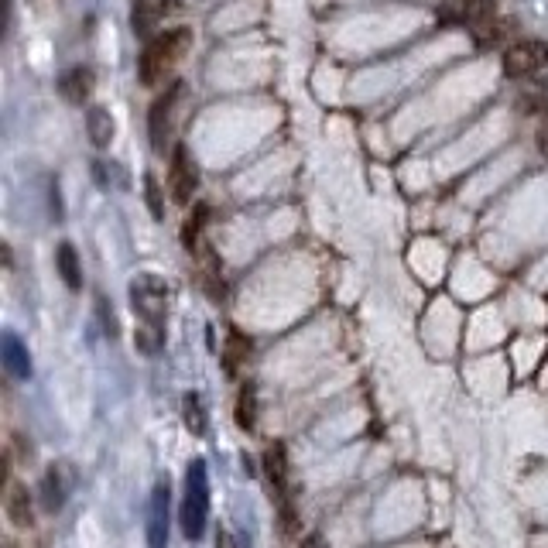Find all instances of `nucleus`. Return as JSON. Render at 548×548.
I'll return each instance as SVG.
<instances>
[{"instance_id": "1", "label": "nucleus", "mask_w": 548, "mask_h": 548, "mask_svg": "<svg viewBox=\"0 0 548 548\" xmlns=\"http://www.w3.org/2000/svg\"><path fill=\"white\" fill-rule=\"evenodd\" d=\"M192 48V31L189 28H172L161 31V35L151 38L141 52V62H137V76H141L144 86H165V79L172 76V69L182 62V55Z\"/></svg>"}, {"instance_id": "2", "label": "nucleus", "mask_w": 548, "mask_h": 548, "mask_svg": "<svg viewBox=\"0 0 548 548\" xmlns=\"http://www.w3.org/2000/svg\"><path fill=\"white\" fill-rule=\"evenodd\" d=\"M442 24H463V28H470L473 35H477L480 45H497L507 31L497 0H463V4H449L446 11H442Z\"/></svg>"}, {"instance_id": "3", "label": "nucleus", "mask_w": 548, "mask_h": 548, "mask_svg": "<svg viewBox=\"0 0 548 548\" xmlns=\"http://www.w3.org/2000/svg\"><path fill=\"white\" fill-rule=\"evenodd\" d=\"M179 521L189 542H199L206 535L209 521V473L203 459H192L189 470H185V497L179 507Z\"/></svg>"}, {"instance_id": "4", "label": "nucleus", "mask_w": 548, "mask_h": 548, "mask_svg": "<svg viewBox=\"0 0 548 548\" xmlns=\"http://www.w3.org/2000/svg\"><path fill=\"white\" fill-rule=\"evenodd\" d=\"M131 305L141 319V326H158L165 329L168 316V281L158 274H137L131 281Z\"/></svg>"}, {"instance_id": "5", "label": "nucleus", "mask_w": 548, "mask_h": 548, "mask_svg": "<svg viewBox=\"0 0 548 548\" xmlns=\"http://www.w3.org/2000/svg\"><path fill=\"white\" fill-rule=\"evenodd\" d=\"M168 525H172V483L161 477L148 497V514H144V535L148 548H168Z\"/></svg>"}, {"instance_id": "6", "label": "nucleus", "mask_w": 548, "mask_h": 548, "mask_svg": "<svg viewBox=\"0 0 548 548\" xmlns=\"http://www.w3.org/2000/svg\"><path fill=\"white\" fill-rule=\"evenodd\" d=\"M548 69V45L535 38H521L504 52V72L511 79H531Z\"/></svg>"}, {"instance_id": "7", "label": "nucleus", "mask_w": 548, "mask_h": 548, "mask_svg": "<svg viewBox=\"0 0 548 548\" xmlns=\"http://www.w3.org/2000/svg\"><path fill=\"white\" fill-rule=\"evenodd\" d=\"M72 487H76V473H72L69 463H55L45 470L42 483H38V501H42V511L59 514L66 507Z\"/></svg>"}, {"instance_id": "8", "label": "nucleus", "mask_w": 548, "mask_h": 548, "mask_svg": "<svg viewBox=\"0 0 548 548\" xmlns=\"http://www.w3.org/2000/svg\"><path fill=\"white\" fill-rule=\"evenodd\" d=\"M196 185H199L196 161H192L189 151H185L182 144H179V148L172 151V172H168V189H172V199L179 206H189Z\"/></svg>"}, {"instance_id": "9", "label": "nucleus", "mask_w": 548, "mask_h": 548, "mask_svg": "<svg viewBox=\"0 0 548 548\" xmlns=\"http://www.w3.org/2000/svg\"><path fill=\"white\" fill-rule=\"evenodd\" d=\"M179 90H182V86H168V90L161 93L155 103H151L148 131H151V148H155L158 155L165 151V144H168V127H172V107H175V100H179Z\"/></svg>"}, {"instance_id": "10", "label": "nucleus", "mask_w": 548, "mask_h": 548, "mask_svg": "<svg viewBox=\"0 0 548 548\" xmlns=\"http://www.w3.org/2000/svg\"><path fill=\"white\" fill-rule=\"evenodd\" d=\"M175 7H179V0H134V14H131L134 35L151 38L158 24L165 21Z\"/></svg>"}, {"instance_id": "11", "label": "nucleus", "mask_w": 548, "mask_h": 548, "mask_svg": "<svg viewBox=\"0 0 548 548\" xmlns=\"http://www.w3.org/2000/svg\"><path fill=\"white\" fill-rule=\"evenodd\" d=\"M4 507H7V521H11L14 528L28 531L31 525H35V501H31V494H28L24 483H7Z\"/></svg>"}, {"instance_id": "12", "label": "nucleus", "mask_w": 548, "mask_h": 548, "mask_svg": "<svg viewBox=\"0 0 548 548\" xmlns=\"http://www.w3.org/2000/svg\"><path fill=\"white\" fill-rule=\"evenodd\" d=\"M0 360H4V370L14 377V381H28L31 377L28 346H24L14 333H4V340H0Z\"/></svg>"}, {"instance_id": "13", "label": "nucleus", "mask_w": 548, "mask_h": 548, "mask_svg": "<svg viewBox=\"0 0 548 548\" xmlns=\"http://www.w3.org/2000/svg\"><path fill=\"white\" fill-rule=\"evenodd\" d=\"M264 473H268V483L271 490L281 497V501H288L285 490H288V456H285V446L281 442H271L268 449H264Z\"/></svg>"}, {"instance_id": "14", "label": "nucleus", "mask_w": 548, "mask_h": 548, "mask_svg": "<svg viewBox=\"0 0 548 548\" xmlns=\"http://www.w3.org/2000/svg\"><path fill=\"white\" fill-rule=\"evenodd\" d=\"M59 90H62V96H66L69 103H86V100H90V93H93V72L83 69V66L62 72Z\"/></svg>"}, {"instance_id": "15", "label": "nucleus", "mask_w": 548, "mask_h": 548, "mask_svg": "<svg viewBox=\"0 0 548 548\" xmlns=\"http://www.w3.org/2000/svg\"><path fill=\"white\" fill-rule=\"evenodd\" d=\"M55 268H59V278L66 281L69 292H79V288H83V264H79V254L72 244H59V251H55Z\"/></svg>"}, {"instance_id": "16", "label": "nucleus", "mask_w": 548, "mask_h": 548, "mask_svg": "<svg viewBox=\"0 0 548 548\" xmlns=\"http://www.w3.org/2000/svg\"><path fill=\"white\" fill-rule=\"evenodd\" d=\"M86 131H90V141L96 148H110V141H114V117H110L107 107H93L90 117H86Z\"/></svg>"}, {"instance_id": "17", "label": "nucleus", "mask_w": 548, "mask_h": 548, "mask_svg": "<svg viewBox=\"0 0 548 548\" xmlns=\"http://www.w3.org/2000/svg\"><path fill=\"white\" fill-rule=\"evenodd\" d=\"M182 422H185V429H189L192 435H199V439L209 432V418H206L203 398H199L196 391H189L182 398Z\"/></svg>"}, {"instance_id": "18", "label": "nucleus", "mask_w": 548, "mask_h": 548, "mask_svg": "<svg viewBox=\"0 0 548 548\" xmlns=\"http://www.w3.org/2000/svg\"><path fill=\"white\" fill-rule=\"evenodd\" d=\"M237 425L244 432H254V425H257V391H254V384H244L237 394Z\"/></svg>"}, {"instance_id": "19", "label": "nucleus", "mask_w": 548, "mask_h": 548, "mask_svg": "<svg viewBox=\"0 0 548 548\" xmlns=\"http://www.w3.org/2000/svg\"><path fill=\"white\" fill-rule=\"evenodd\" d=\"M134 343H137V350H141L144 357H155L161 346H165V329H158V326H137Z\"/></svg>"}, {"instance_id": "20", "label": "nucleus", "mask_w": 548, "mask_h": 548, "mask_svg": "<svg viewBox=\"0 0 548 548\" xmlns=\"http://www.w3.org/2000/svg\"><path fill=\"white\" fill-rule=\"evenodd\" d=\"M251 357V340H244L240 333H230V343H227V370L230 377H237L240 364Z\"/></svg>"}, {"instance_id": "21", "label": "nucleus", "mask_w": 548, "mask_h": 548, "mask_svg": "<svg viewBox=\"0 0 548 548\" xmlns=\"http://www.w3.org/2000/svg\"><path fill=\"white\" fill-rule=\"evenodd\" d=\"M206 216H209V209L206 206H196V213L185 220V230H182V240H185V247H196L199 244V233H203V223H206Z\"/></svg>"}, {"instance_id": "22", "label": "nucleus", "mask_w": 548, "mask_h": 548, "mask_svg": "<svg viewBox=\"0 0 548 548\" xmlns=\"http://www.w3.org/2000/svg\"><path fill=\"white\" fill-rule=\"evenodd\" d=\"M144 192H148V209L155 220H165V203H161V185L155 172H144Z\"/></svg>"}, {"instance_id": "23", "label": "nucleus", "mask_w": 548, "mask_h": 548, "mask_svg": "<svg viewBox=\"0 0 548 548\" xmlns=\"http://www.w3.org/2000/svg\"><path fill=\"white\" fill-rule=\"evenodd\" d=\"M96 312H100V326H103V333L110 336V340H117V333H120V326H117V316H114V309L107 305V298H96Z\"/></svg>"}, {"instance_id": "24", "label": "nucleus", "mask_w": 548, "mask_h": 548, "mask_svg": "<svg viewBox=\"0 0 548 548\" xmlns=\"http://www.w3.org/2000/svg\"><path fill=\"white\" fill-rule=\"evenodd\" d=\"M216 548H240V545H237V538H233L227 528H220V531H216Z\"/></svg>"}, {"instance_id": "25", "label": "nucleus", "mask_w": 548, "mask_h": 548, "mask_svg": "<svg viewBox=\"0 0 548 548\" xmlns=\"http://www.w3.org/2000/svg\"><path fill=\"white\" fill-rule=\"evenodd\" d=\"M48 196H52V216H55V220H62V203H59V182H52V189H48Z\"/></svg>"}, {"instance_id": "26", "label": "nucleus", "mask_w": 548, "mask_h": 548, "mask_svg": "<svg viewBox=\"0 0 548 548\" xmlns=\"http://www.w3.org/2000/svg\"><path fill=\"white\" fill-rule=\"evenodd\" d=\"M298 548H326V538H322L319 531H312V535L302 538V545H298Z\"/></svg>"}, {"instance_id": "27", "label": "nucleus", "mask_w": 548, "mask_h": 548, "mask_svg": "<svg viewBox=\"0 0 548 548\" xmlns=\"http://www.w3.org/2000/svg\"><path fill=\"white\" fill-rule=\"evenodd\" d=\"M538 148L548 155V117L542 120V127H538Z\"/></svg>"}, {"instance_id": "28", "label": "nucleus", "mask_w": 548, "mask_h": 548, "mask_svg": "<svg viewBox=\"0 0 548 548\" xmlns=\"http://www.w3.org/2000/svg\"><path fill=\"white\" fill-rule=\"evenodd\" d=\"M0 548H18V545H14V542H11V538H7V542H4V545H0Z\"/></svg>"}]
</instances>
